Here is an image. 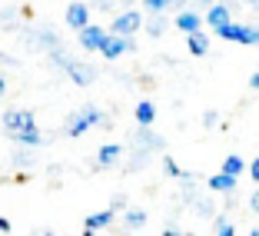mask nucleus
<instances>
[{
    "label": "nucleus",
    "mask_w": 259,
    "mask_h": 236,
    "mask_svg": "<svg viewBox=\"0 0 259 236\" xmlns=\"http://www.w3.org/2000/svg\"><path fill=\"white\" fill-rule=\"evenodd\" d=\"M116 0H93V4H87V10H113Z\"/></svg>",
    "instance_id": "obj_27"
},
{
    "label": "nucleus",
    "mask_w": 259,
    "mask_h": 236,
    "mask_svg": "<svg viewBox=\"0 0 259 236\" xmlns=\"http://www.w3.org/2000/svg\"><path fill=\"white\" fill-rule=\"evenodd\" d=\"M4 93H7V76L0 73V97H4Z\"/></svg>",
    "instance_id": "obj_35"
},
{
    "label": "nucleus",
    "mask_w": 259,
    "mask_h": 236,
    "mask_svg": "<svg viewBox=\"0 0 259 236\" xmlns=\"http://www.w3.org/2000/svg\"><path fill=\"white\" fill-rule=\"evenodd\" d=\"M4 130H7V137H17V133H30V130H37V120H33L30 110H7L4 113Z\"/></svg>",
    "instance_id": "obj_4"
},
{
    "label": "nucleus",
    "mask_w": 259,
    "mask_h": 236,
    "mask_svg": "<svg viewBox=\"0 0 259 236\" xmlns=\"http://www.w3.org/2000/svg\"><path fill=\"white\" fill-rule=\"evenodd\" d=\"M213 220H216V236H236V226H233V223H229L223 213L213 216Z\"/></svg>",
    "instance_id": "obj_22"
},
{
    "label": "nucleus",
    "mask_w": 259,
    "mask_h": 236,
    "mask_svg": "<svg viewBox=\"0 0 259 236\" xmlns=\"http://www.w3.org/2000/svg\"><path fill=\"white\" fill-rule=\"evenodd\" d=\"M123 4V10H133V4H137V0H120Z\"/></svg>",
    "instance_id": "obj_37"
},
{
    "label": "nucleus",
    "mask_w": 259,
    "mask_h": 236,
    "mask_svg": "<svg viewBox=\"0 0 259 236\" xmlns=\"http://www.w3.org/2000/svg\"><path fill=\"white\" fill-rule=\"evenodd\" d=\"M133 146H137L140 153H146V156H150L153 150H156V153L166 150V140H163L160 133H153V127H140L137 137H133Z\"/></svg>",
    "instance_id": "obj_5"
},
{
    "label": "nucleus",
    "mask_w": 259,
    "mask_h": 236,
    "mask_svg": "<svg viewBox=\"0 0 259 236\" xmlns=\"http://www.w3.org/2000/svg\"><path fill=\"white\" fill-rule=\"evenodd\" d=\"M196 213H199V216H206V220H213L216 210H213V203H209V200H199V203H196Z\"/></svg>",
    "instance_id": "obj_25"
},
{
    "label": "nucleus",
    "mask_w": 259,
    "mask_h": 236,
    "mask_svg": "<svg viewBox=\"0 0 259 236\" xmlns=\"http://www.w3.org/2000/svg\"><path fill=\"white\" fill-rule=\"evenodd\" d=\"M216 123H220V113H216V110H206L203 113V127H216Z\"/></svg>",
    "instance_id": "obj_28"
},
{
    "label": "nucleus",
    "mask_w": 259,
    "mask_h": 236,
    "mask_svg": "<svg viewBox=\"0 0 259 236\" xmlns=\"http://www.w3.org/2000/svg\"><path fill=\"white\" fill-rule=\"evenodd\" d=\"M143 27H146V33H150L153 40H160L163 33H166V27H169V20H166V14H150L143 20Z\"/></svg>",
    "instance_id": "obj_15"
},
{
    "label": "nucleus",
    "mask_w": 259,
    "mask_h": 236,
    "mask_svg": "<svg viewBox=\"0 0 259 236\" xmlns=\"http://www.w3.org/2000/svg\"><path fill=\"white\" fill-rule=\"evenodd\" d=\"M123 226L126 229H143L146 226V213L137 210V206H126V213H123Z\"/></svg>",
    "instance_id": "obj_19"
},
{
    "label": "nucleus",
    "mask_w": 259,
    "mask_h": 236,
    "mask_svg": "<svg viewBox=\"0 0 259 236\" xmlns=\"http://www.w3.org/2000/svg\"><path fill=\"white\" fill-rule=\"evenodd\" d=\"M196 7H203V10H209V7H213V0H196Z\"/></svg>",
    "instance_id": "obj_36"
},
{
    "label": "nucleus",
    "mask_w": 259,
    "mask_h": 236,
    "mask_svg": "<svg viewBox=\"0 0 259 236\" xmlns=\"http://www.w3.org/2000/svg\"><path fill=\"white\" fill-rule=\"evenodd\" d=\"M143 7L150 14H166V0H143Z\"/></svg>",
    "instance_id": "obj_26"
},
{
    "label": "nucleus",
    "mask_w": 259,
    "mask_h": 236,
    "mask_svg": "<svg viewBox=\"0 0 259 236\" xmlns=\"http://www.w3.org/2000/svg\"><path fill=\"white\" fill-rule=\"evenodd\" d=\"M249 236H259V226H256V229H249Z\"/></svg>",
    "instance_id": "obj_40"
},
{
    "label": "nucleus",
    "mask_w": 259,
    "mask_h": 236,
    "mask_svg": "<svg viewBox=\"0 0 259 236\" xmlns=\"http://www.w3.org/2000/svg\"><path fill=\"white\" fill-rule=\"evenodd\" d=\"M113 210H110V206H107V210H100V213H90V216H87V229H90V233H97V229H103V226H110V223H113Z\"/></svg>",
    "instance_id": "obj_16"
},
{
    "label": "nucleus",
    "mask_w": 259,
    "mask_h": 236,
    "mask_svg": "<svg viewBox=\"0 0 259 236\" xmlns=\"http://www.w3.org/2000/svg\"><path fill=\"white\" fill-rule=\"evenodd\" d=\"M130 50H137V40L133 37H113V33H110L107 44L100 47V57H103V60H120V57L130 54Z\"/></svg>",
    "instance_id": "obj_6"
},
{
    "label": "nucleus",
    "mask_w": 259,
    "mask_h": 236,
    "mask_svg": "<svg viewBox=\"0 0 259 236\" xmlns=\"http://www.w3.org/2000/svg\"><path fill=\"white\" fill-rule=\"evenodd\" d=\"M206 27H213V30H220V27H226V23H233V14H229L223 4H213V7L206 10Z\"/></svg>",
    "instance_id": "obj_12"
},
{
    "label": "nucleus",
    "mask_w": 259,
    "mask_h": 236,
    "mask_svg": "<svg viewBox=\"0 0 259 236\" xmlns=\"http://www.w3.org/2000/svg\"><path fill=\"white\" fill-rule=\"evenodd\" d=\"M107 27H100V23H87L83 30L76 33V40H80V47H83V50H100V47L107 44Z\"/></svg>",
    "instance_id": "obj_8"
},
{
    "label": "nucleus",
    "mask_w": 259,
    "mask_h": 236,
    "mask_svg": "<svg viewBox=\"0 0 259 236\" xmlns=\"http://www.w3.org/2000/svg\"><path fill=\"white\" fill-rule=\"evenodd\" d=\"M14 160H17V163H23V167H30V163H37V153H33V150H27V146H17Z\"/></svg>",
    "instance_id": "obj_23"
},
{
    "label": "nucleus",
    "mask_w": 259,
    "mask_h": 236,
    "mask_svg": "<svg viewBox=\"0 0 259 236\" xmlns=\"http://www.w3.org/2000/svg\"><path fill=\"white\" fill-rule=\"evenodd\" d=\"M63 20H67V27L70 30H83L87 23H90V10H87V4H80V0H73V4H70L67 7V14H63Z\"/></svg>",
    "instance_id": "obj_9"
},
{
    "label": "nucleus",
    "mask_w": 259,
    "mask_h": 236,
    "mask_svg": "<svg viewBox=\"0 0 259 236\" xmlns=\"http://www.w3.org/2000/svg\"><path fill=\"white\" fill-rule=\"evenodd\" d=\"M93 127L110 130V116L103 113L97 103H83L80 110H73V113L67 116V123H63V133H67V137H83L87 130H93Z\"/></svg>",
    "instance_id": "obj_1"
},
{
    "label": "nucleus",
    "mask_w": 259,
    "mask_h": 236,
    "mask_svg": "<svg viewBox=\"0 0 259 236\" xmlns=\"http://www.w3.org/2000/svg\"><path fill=\"white\" fill-rule=\"evenodd\" d=\"M186 47H190L193 57H206V54H209V47H213V40H209V33H206V30H196V33L186 37Z\"/></svg>",
    "instance_id": "obj_13"
},
{
    "label": "nucleus",
    "mask_w": 259,
    "mask_h": 236,
    "mask_svg": "<svg viewBox=\"0 0 259 236\" xmlns=\"http://www.w3.org/2000/svg\"><path fill=\"white\" fill-rule=\"evenodd\" d=\"M140 27H143V14H140V10H120V14L110 20L107 33H113V37H133Z\"/></svg>",
    "instance_id": "obj_3"
},
{
    "label": "nucleus",
    "mask_w": 259,
    "mask_h": 236,
    "mask_svg": "<svg viewBox=\"0 0 259 236\" xmlns=\"http://www.w3.org/2000/svg\"><path fill=\"white\" fill-rule=\"evenodd\" d=\"M120 156H123V146L120 143H103L97 150V167L100 170H110V167H116V163H120Z\"/></svg>",
    "instance_id": "obj_11"
},
{
    "label": "nucleus",
    "mask_w": 259,
    "mask_h": 236,
    "mask_svg": "<svg viewBox=\"0 0 259 236\" xmlns=\"http://www.w3.org/2000/svg\"><path fill=\"white\" fill-rule=\"evenodd\" d=\"M249 210H252V213H259V186L252 190V196H249Z\"/></svg>",
    "instance_id": "obj_31"
},
{
    "label": "nucleus",
    "mask_w": 259,
    "mask_h": 236,
    "mask_svg": "<svg viewBox=\"0 0 259 236\" xmlns=\"http://www.w3.org/2000/svg\"><path fill=\"white\" fill-rule=\"evenodd\" d=\"M186 4H190V0H166V10H176V14H180V10H186Z\"/></svg>",
    "instance_id": "obj_30"
},
{
    "label": "nucleus",
    "mask_w": 259,
    "mask_h": 236,
    "mask_svg": "<svg viewBox=\"0 0 259 236\" xmlns=\"http://www.w3.org/2000/svg\"><path fill=\"white\" fill-rule=\"evenodd\" d=\"M246 170H249V180H256V186H259V156L252 163H246Z\"/></svg>",
    "instance_id": "obj_29"
},
{
    "label": "nucleus",
    "mask_w": 259,
    "mask_h": 236,
    "mask_svg": "<svg viewBox=\"0 0 259 236\" xmlns=\"http://www.w3.org/2000/svg\"><path fill=\"white\" fill-rule=\"evenodd\" d=\"M33 236H54V233H50V229H37V233H33Z\"/></svg>",
    "instance_id": "obj_39"
},
{
    "label": "nucleus",
    "mask_w": 259,
    "mask_h": 236,
    "mask_svg": "<svg viewBox=\"0 0 259 236\" xmlns=\"http://www.w3.org/2000/svg\"><path fill=\"white\" fill-rule=\"evenodd\" d=\"M0 233H10V220H4V216H0Z\"/></svg>",
    "instance_id": "obj_34"
},
{
    "label": "nucleus",
    "mask_w": 259,
    "mask_h": 236,
    "mask_svg": "<svg viewBox=\"0 0 259 236\" xmlns=\"http://www.w3.org/2000/svg\"><path fill=\"white\" fill-rule=\"evenodd\" d=\"M243 170H246V160L239 156V153H229L226 160H223V170H220V173H223V176H233V180H236Z\"/></svg>",
    "instance_id": "obj_18"
},
{
    "label": "nucleus",
    "mask_w": 259,
    "mask_h": 236,
    "mask_svg": "<svg viewBox=\"0 0 259 236\" xmlns=\"http://www.w3.org/2000/svg\"><path fill=\"white\" fill-rule=\"evenodd\" d=\"M63 70H67V76L76 87H90L93 80H97V67H93V63H83V60H67Z\"/></svg>",
    "instance_id": "obj_7"
},
{
    "label": "nucleus",
    "mask_w": 259,
    "mask_h": 236,
    "mask_svg": "<svg viewBox=\"0 0 259 236\" xmlns=\"http://www.w3.org/2000/svg\"><path fill=\"white\" fill-rule=\"evenodd\" d=\"M249 87H252V90H259V70H256V73L249 76Z\"/></svg>",
    "instance_id": "obj_33"
},
{
    "label": "nucleus",
    "mask_w": 259,
    "mask_h": 236,
    "mask_svg": "<svg viewBox=\"0 0 259 236\" xmlns=\"http://www.w3.org/2000/svg\"><path fill=\"white\" fill-rule=\"evenodd\" d=\"M256 47H259V44H256Z\"/></svg>",
    "instance_id": "obj_42"
},
{
    "label": "nucleus",
    "mask_w": 259,
    "mask_h": 236,
    "mask_svg": "<svg viewBox=\"0 0 259 236\" xmlns=\"http://www.w3.org/2000/svg\"><path fill=\"white\" fill-rule=\"evenodd\" d=\"M173 27L180 33H196V30H203V14H196V10H180V14L173 17Z\"/></svg>",
    "instance_id": "obj_10"
},
{
    "label": "nucleus",
    "mask_w": 259,
    "mask_h": 236,
    "mask_svg": "<svg viewBox=\"0 0 259 236\" xmlns=\"http://www.w3.org/2000/svg\"><path fill=\"white\" fill-rule=\"evenodd\" d=\"M37 44H40V47H47L50 54L63 47V44H60V37H57V30H50V27H44V30H37Z\"/></svg>",
    "instance_id": "obj_21"
},
{
    "label": "nucleus",
    "mask_w": 259,
    "mask_h": 236,
    "mask_svg": "<svg viewBox=\"0 0 259 236\" xmlns=\"http://www.w3.org/2000/svg\"><path fill=\"white\" fill-rule=\"evenodd\" d=\"M133 116H137L140 127H153L156 123V103L153 100H140L137 107H133Z\"/></svg>",
    "instance_id": "obj_14"
},
{
    "label": "nucleus",
    "mask_w": 259,
    "mask_h": 236,
    "mask_svg": "<svg viewBox=\"0 0 259 236\" xmlns=\"http://www.w3.org/2000/svg\"><path fill=\"white\" fill-rule=\"evenodd\" d=\"M163 173H166V176H183V170L176 167L173 156H163Z\"/></svg>",
    "instance_id": "obj_24"
},
{
    "label": "nucleus",
    "mask_w": 259,
    "mask_h": 236,
    "mask_svg": "<svg viewBox=\"0 0 259 236\" xmlns=\"http://www.w3.org/2000/svg\"><path fill=\"white\" fill-rule=\"evenodd\" d=\"M220 33L223 40H233V44H243V47H256L259 44V23H252V20H233V23H226V27H220Z\"/></svg>",
    "instance_id": "obj_2"
},
{
    "label": "nucleus",
    "mask_w": 259,
    "mask_h": 236,
    "mask_svg": "<svg viewBox=\"0 0 259 236\" xmlns=\"http://www.w3.org/2000/svg\"><path fill=\"white\" fill-rule=\"evenodd\" d=\"M163 236H186V233H180L176 226H166V229H163Z\"/></svg>",
    "instance_id": "obj_32"
},
{
    "label": "nucleus",
    "mask_w": 259,
    "mask_h": 236,
    "mask_svg": "<svg viewBox=\"0 0 259 236\" xmlns=\"http://www.w3.org/2000/svg\"><path fill=\"white\" fill-rule=\"evenodd\" d=\"M206 186L216 190V193H236V180H233V176H223V173H213L206 180Z\"/></svg>",
    "instance_id": "obj_17"
},
{
    "label": "nucleus",
    "mask_w": 259,
    "mask_h": 236,
    "mask_svg": "<svg viewBox=\"0 0 259 236\" xmlns=\"http://www.w3.org/2000/svg\"><path fill=\"white\" fill-rule=\"evenodd\" d=\"M17 146H27V150H37L40 143H44V133L40 130H30V133H17V137H10Z\"/></svg>",
    "instance_id": "obj_20"
},
{
    "label": "nucleus",
    "mask_w": 259,
    "mask_h": 236,
    "mask_svg": "<svg viewBox=\"0 0 259 236\" xmlns=\"http://www.w3.org/2000/svg\"><path fill=\"white\" fill-rule=\"evenodd\" d=\"M239 4H246V7H256V10H259V0H239Z\"/></svg>",
    "instance_id": "obj_38"
},
{
    "label": "nucleus",
    "mask_w": 259,
    "mask_h": 236,
    "mask_svg": "<svg viewBox=\"0 0 259 236\" xmlns=\"http://www.w3.org/2000/svg\"><path fill=\"white\" fill-rule=\"evenodd\" d=\"M83 236H97V233H90V229H83Z\"/></svg>",
    "instance_id": "obj_41"
}]
</instances>
